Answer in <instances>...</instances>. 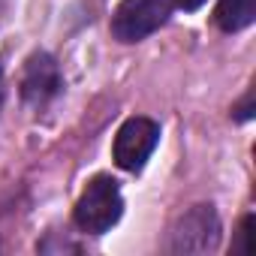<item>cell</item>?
I'll return each instance as SVG.
<instances>
[{
    "mask_svg": "<svg viewBox=\"0 0 256 256\" xmlns=\"http://www.w3.org/2000/svg\"><path fill=\"white\" fill-rule=\"evenodd\" d=\"M120 214H124L120 187H118V181L108 178V175H96V178L84 187L82 199L76 202V223H78V229H84V232H90V235L108 232V229L120 220Z\"/></svg>",
    "mask_w": 256,
    "mask_h": 256,
    "instance_id": "obj_1",
    "label": "cell"
},
{
    "mask_svg": "<svg viewBox=\"0 0 256 256\" xmlns=\"http://www.w3.org/2000/svg\"><path fill=\"white\" fill-rule=\"evenodd\" d=\"M220 241V220L211 205H193L169 229V253H208Z\"/></svg>",
    "mask_w": 256,
    "mask_h": 256,
    "instance_id": "obj_2",
    "label": "cell"
},
{
    "mask_svg": "<svg viewBox=\"0 0 256 256\" xmlns=\"http://www.w3.org/2000/svg\"><path fill=\"white\" fill-rule=\"evenodd\" d=\"M172 12V0H120L112 16V34L120 42H139L154 34Z\"/></svg>",
    "mask_w": 256,
    "mask_h": 256,
    "instance_id": "obj_3",
    "label": "cell"
},
{
    "mask_svg": "<svg viewBox=\"0 0 256 256\" xmlns=\"http://www.w3.org/2000/svg\"><path fill=\"white\" fill-rule=\"evenodd\" d=\"M160 142V126L151 118H130L114 136V163L126 172H139Z\"/></svg>",
    "mask_w": 256,
    "mask_h": 256,
    "instance_id": "obj_4",
    "label": "cell"
},
{
    "mask_svg": "<svg viewBox=\"0 0 256 256\" xmlns=\"http://www.w3.org/2000/svg\"><path fill=\"white\" fill-rule=\"evenodd\" d=\"M60 90V70L58 64L46 54L36 52L28 58L24 64V76H22V96L30 106H46L48 100H54Z\"/></svg>",
    "mask_w": 256,
    "mask_h": 256,
    "instance_id": "obj_5",
    "label": "cell"
},
{
    "mask_svg": "<svg viewBox=\"0 0 256 256\" xmlns=\"http://www.w3.org/2000/svg\"><path fill=\"white\" fill-rule=\"evenodd\" d=\"M214 18H217L220 30H226V34L244 30L256 18V0H220Z\"/></svg>",
    "mask_w": 256,
    "mask_h": 256,
    "instance_id": "obj_6",
    "label": "cell"
},
{
    "mask_svg": "<svg viewBox=\"0 0 256 256\" xmlns=\"http://www.w3.org/2000/svg\"><path fill=\"white\" fill-rule=\"evenodd\" d=\"M250 235H253V217L247 214V217L241 220V229H238V244H235L238 253H250V250H253V247H250Z\"/></svg>",
    "mask_w": 256,
    "mask_h": 256,
    "instance_id": "obj_7",
    "label": "cell"
},
{
    "mask_svg": "<svg viewBox=\"0 0 256 256\" xmlns=\"http://www.w3.org/2000/svg\"><path fill=\"white\" fill-rule=\"evenodd\" d=\"M235 118H238V120H247V118H253V90H250V94L241 100V106L235 108Z\"/></svg>",
    "mask_w": 256,
    "mask_h": 256,
    "instance_id": "obj_8",
    "label": "cell"
},
{
    "mask_svg": "<svg viewBox=\"0 0 256 256\" xmlns=\"http://www.w3.org/2000/svg\"><path fill=\"white\" fill-rule=\"evenodd\" d=\"M175 4L181 6V10H187V12H193V10H199L205 0H175Z\"/></svg>",
    "mask_w": 256,
    "mask_h": 256,
    "instance_id": "obj_9",
    "label": "cell"
},
{
    "mask_svg": "<svg viewBox=\"0 0 256 256\" xmlns=\"http://www.w3.org/2000/svg\"><path fill=\"white\" fill-rule=\"evenodd\" d=\"M0 102H4V72H0Z\"/></svg>",
    "mask_w": 256,
    "mask_h": 256,
    "instance_id": "obj_10",
    "label": "cell"
}]
</instances>
